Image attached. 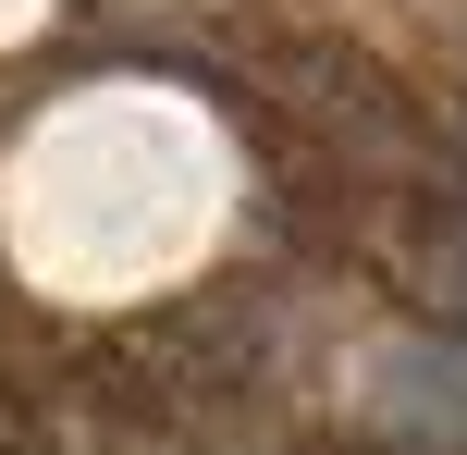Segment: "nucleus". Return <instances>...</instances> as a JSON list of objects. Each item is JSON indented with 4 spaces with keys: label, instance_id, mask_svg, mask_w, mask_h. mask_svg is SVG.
<instances>
[{
    "label": "nucleus",
    "instance_id": "1",
    "mask_svg": "<svg viewBox=\"0 0 467 455\" xmlns=\"http://www.w3.org/2000/svg\"><path fill=\"white\" fill-rule=\"evenodd\" d=\"M443 284H455V295H467V234H443Z\"/></svg>",
    "mask_w": 467,
    "mask_h": 455
}]
</instances>
